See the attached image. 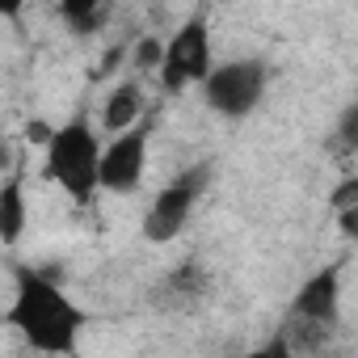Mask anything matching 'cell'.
Returning <instances> with one entry per match:
<instances>
[{"label":"cell","mask_w":358,"mask_h":358,"mask_svg":"<svg viewBox=\"0 0 358 358\" xmlns=\"http://www.w3.org/2000/svg\"><path fill=\"white\" fill-rule=\"evenodd\" d=\"M59 17L72 26V34L89 38L110 22V5H97V0H68V5H59Z\"/></svg>","instance_id":"obj_11"},{"label":"cell","mask_w":358,"mask_h":358,"mask_svg":"<svg viewBox=\"0 0 358 358\" xmlns=\"http://www.w3.org/2000/svg\"><path fill=\"white\" fill-rule=\"evenodd\" d=\"M164 38H156V34H143L135 47H131V68L135 72H160L164 68Z\"/></svg>","instance_id":"obj_13"},{"label":"cell","mask_w":358,"mask_h":358,"mask_svg":"<svg viewBox=\"0 0 358 358\" xmlns=\"http://www.w3.org/2000/svg\"><path fill=\"white\" fill-rule=\"evenodd\" d=\"M337 228H341L350 241H358V203H354L350 211H341V215H337Z\"/></svg>","instance_id":"obj_16"},{"label":"cell","mask_w":358,"mask_h":358,"mask_svg":"<svg viewBox=\"0 0 358 358\" xmlns=\"http://www.w3.org/2000/svg\"><path fill=\"white\" fill-rule=\"evenodd\" d=\"M337 320H341V270L324 266L295 291L282 337L291 341L295 354H316L333 341Z\"/></svg>","instance_id":"obj_3"},{"label":"cell","mask_w":358,"mask_h":358,"mask_svg":"<svg viewBox=\"0 0 358 358\" xmlns=\"http://www.w3.org/2000/svg\"><path fill=\"white\" fill-rule=\"evenodd\" d=\"M270 85V64L249 55V59H228L215 64V72L203 80V101L207 110H215L220 118H249Z\"/></svg>","instance_id":"obj_4"},{"label":"cell","mask_w":358,"mask_h":358,"mask_svg":"<svg viewBox=\"0 0 358 358\" xmlns=\"http://www.w3.org/2000/svg\"><path fill=\"white\" fill-rule=\"evenodd\" d=\"M26 232V194H22V177L9 173L5 186H0V236L5 245H17Z\"/></svg>","instance_id":"obj_10"},{"label":"cell","mask_w":358,"mask_h":358,"mask_svg":"<svg viewBox=\"0 0 358 358\" xmlns=\"http://www.w3.org/2000/svg\"><path fill=\"white\" fill-rule=\"evenodd\" d=\"M207 287H211L207 270H203L199 262H182V266H173V270L156 282L152 303H156V308H164V312H186V308L203 303Z\"/></svg>","instance_id":"obj_8"},{"label":"cell","mask_w":358,"mask_h":358,"mask_svg":"<svg viewBox=\"0 0 358 358\" xmlns=\"http://www.w3.org/2000/svg\"><path fill=\"white\" fill-rule=\"evenodd\" d=\"M354 203H358V177H345V182H337V186H333L329 207H333V215H341V211H350Z\"/></svg>","instance_id":"obj_15"},{"label":"cell","mask_w":358,"mask_h":358,"mask_svg":"<svg viewBox=\"0 0 358 358\" xmlns=\"http://www.w3.org/2000/svg\"><path fill=\"white\" fill-rule=\"evenodd\" d=\"M224 358H295V350H291V341L278 333V337H270V341L257 345V350H241V354H224Z\"/></svg>","instance_id":"obj_14"},{"label":"cell","mask_w":358,"mask_h":358,"mask_svg":"<svg viewBox=\"0 0 358 358\" xmlns=\"http://www.w3.org/2000/svg\"><path fill=\"white\" fill-rule=\"evenodd\" d=\"M13 282H17V295L9 308V324L26 337V345L43 358L72 354L80 329L89 324V312L43 270L13 266Z\"/></svg>","instance_id":"obj_1"},{"label":"cell","mask_w":358,"mask_h":358,"mask_svg":"<svg viewBox=\"0 0 358 358\" xmlns=\"http://www.w3.org/2000/svg\"><path fill=\"white\" fill-rule=\"evenodd\" d=\"M329 152H337V156H358V101H350V106L337 114V122H333V131H329Z\"/></svg>","instance_id":"obj_12"},{"label":"cell","mask_w":358,"mask_h":358,"mask_svg":"<svg viewBox=\"0 0 358 358\" xmlns=\"http://www.w3.org/2000/svg\"><path fill=\"white\" fill-rule=\"evenodd\" d=\"M148 139H152V122H139L127 135H114L101 152V190L110 194H131L143 182L148 169Z\"/></svg>","instance_id":"obj_7"},{"label":"cell","mask_w":358,"mask_h":358,"mask_svg":"<svg viewBox=\"0 0 358 358\" xmlns=\"http://www.w3.org/2000/svg\"><path fill=\"white\" fill-rule=\"evenodd\" d=\"M101 152L106 148H101L93 122L85 114H76L64 127H55V139L47 143V177L85 207L101 190Z\"/></svg>","instance_id":"obj_2"},{"label":"cell","mask_w":358,"mask_h":358,"mask_svg":"<svg viewBox=\"0 0 358 358\" xmlns=\"http://www.w3.org/2000/svg\"><path fill=\"white\" fill-rule=\"evenodd\" d=\"M207 182H211V164H190V169H182V173H177L173 182L152 199V207H148V215H143V236H148L152 245L173 241L177 232L190 224V215H194V207H199Z\"/></svg>","instance_id":"obj_5"},{"label":"cell","mask_w":358,"mask_h":358,"mask_svg":"<svg viewBox=\"0 0 358 358\" xmlns=\"http://www.w3.org/2000/svg\"><path fill=\"white\" fill-rule=\"evenodd\" d=\"M143 114H148V93H143L139 76L114 85L110 97L101 101V127H106L110 135H127V131H135L139 122H148Z\"/></svg>","instance_id":"obj_9"},{"label":"cell","mask_w":358,"mask_h":358,"mask_svg":"<svg viewBox=\"0 0 358 358\" xmlns=\"http://www.w3.org/2000/svg\"><path fill=\"white\" fill-rule=\"evenodd\" d=\"M211 72H215V59H211V30H207V17L194 13L182 30L169 38V47H164L160 85H164V93H182V89H190V85H203Z\"/></svg>","instance_id":"obj_6"}]
</instances>
